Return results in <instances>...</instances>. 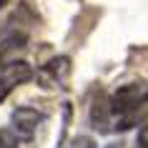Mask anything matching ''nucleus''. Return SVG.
I'll use <instances>...</instances> for the list:
<instances>
[{"mask_svg": "<svg viewBox=\"0 0 148 148\" xmlns=\"http://www.w3.org/2000/svg\"><path fill=\"white\" fill-rule=\"evenodd\" d=\"M43 118H45L43 113H38V110H33V108H18L15 113H13V125H15L18 138L30 140L33 131L38 128V123L43 121Z\"/></svg>", "mask_w": 148, "mask_h": 148, "instance_id": "f257e3e1", "label": "nucleus"}, {"mask_svg": "<svg viewBox=\"0 0 148 148\" xmlns=\"http://www.w3.org/2000/svg\"><path fill=\"white\" fill-rule=\"evenodd\" d=\"M30 68L25 65V63H10L8 68L3 70V75H0V101H5V95L18 86V83H25V80H30Z\"/></svg>", "mask_w": 148, "mask_h": 148, "instance_id": "f03ea898", "label": "nucleus"}, {"mask_svg": "<svg viewBox=\"0 0 148 148\" xmlns=\"http://www.w3.org/2000/svg\"><path fill=\"white\" fill-rule=\"evenodd\" d=\"M0 148H18V138L10 131H0Z\"/></svg>", "mask_w": 148, "mask_h": 148, "instance_id": "7ed1b4c3", "label": "nucleus"}, {"mask_svg": "<svg viewBox=\"0 0 148 148\" xmlns=\"http://www.w3.org/2000/svg\"><path fill=\"white\" fill-rule=\"evenodd\" d=\"M70 148H93V140L90 138H75Z\"/></svg>", "mask_w": 148, "mask_h": 148, "instance_id": "20e7f679", "label": "nucleus"}, {"mask_svg": "<svg viewBox=\"0 0 148 148\" xmlns=\"http://www.w3.org/2000/svg\"><path fill=\"white\" fill-rule=\"evenodd\" d=\"M138 143H140V146H148V123L140 125V131H138Z\"/></svg>", "mask_w": 148, "mask_h": 148, "instance_id": "39448f33", "label": "nucleus"}, {"mask_svg": "<svg viewBox=\"0 0 148 148\" xmlns=\"http://www.w3.org/2000/svg\"><path fill=\"white\" fill-rule=\"evenodd\" d=\"M113 148H121V146H116V143H113Z\"/></svg>", "mask_w": 148, "mask_h": 148, "instance_id": "423d86ee", "label": "nucleus"}]
</instances>
